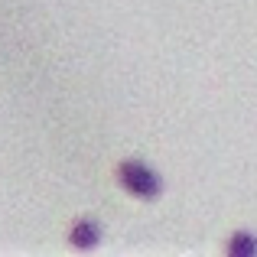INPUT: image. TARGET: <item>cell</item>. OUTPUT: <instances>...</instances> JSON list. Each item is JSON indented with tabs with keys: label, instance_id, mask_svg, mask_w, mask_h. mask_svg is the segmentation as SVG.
Segmentation results:
<instances>
[{
	"label": "cell",
	"instance_id": "6da1fadb",
	"mask_svg": "<svg viewBox=\"0 0 257 257\" xmlns=\"http://www.w3.org/2000/svg\"><path fill=\"white\" fill-rule=\"evenodd\" d=\"M117 182L131 195H137V199H157V195L163 192L160 176L153 173L147 163H140V160H127V163H120L117 166Z\"/></svg>",
	"mask_w": 257,
	"mask_h": 257
},
{
	"label": "cell",
	"instance_id": "7a4b0ae2",
	"mask_svg": "<svg viewBox=\"0 0 257 257\" xmlns=\"http://www.w3.org/2000/svg\"><path fill=\"white\" fill-rule=\"evenodd\" d=\"M98 241H101V225L94 218H78L75 225H72L69 244L75 247V251H91V247H98Z\"/></svg>",
	"mask_w": 257,
	"mask_h": 257
},
{
	"label": "cell",
	"instance_id": "3957f363",
	"mask_svg": "<svg viewBox=\"0 0 257 257\" xmlns=\"http://www.w3.org/2000/svg\"><path fill=\"white\" fill-rule=\"evenodd\" d=\"M228 254L231 257H254L257 254V238L251 231H238L231 241H228Z\"/></svg>",
	"mask_w": 257,
	"mask_h": 257
}]
</instances>
